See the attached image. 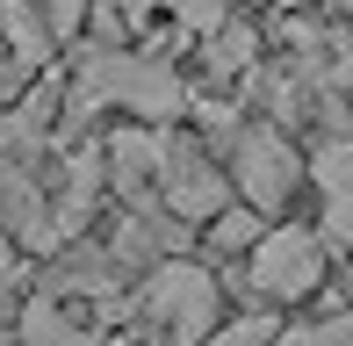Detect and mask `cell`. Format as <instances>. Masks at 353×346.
I'll return each mask as SVG.
<instances>
[{"label": "cell", "instance_id": "5", "mask_svg": "<svg viewBox=\"0 0 353 346\" xmlns=\"http://www.w3.org/2000/svg\"><path fill=\"white\" fill-rule=\"evenodd\" d=\"M252 65H260V29H252V22L231 14L223 29L202 37V80H210V87H238Z\"/></svg>", "mask_w": 353, "mask_h": 346}, {"label": "cell", "instance_id": "12", "mask_svg": "<svg viewBox=\"0 0 353 346\" xmlns=\"http://www.w3.org/2000/svg\"><path fill=\"white\" fill-rule=\"evenodd\" d=\"M317 231H325L332 245H346V253H353V187L325 195V224H317Z\"/></svg>", "mask_w": 353, "mask_h": 346}, {"label": "cell", "instance_id": "1", "mask_svg": "<svg viewBox=\"0 0 353 346\" xmlns=\"http://www.w3.org/2000/svg\"><path fill=\"white\" fill-rule=\"evenodd\" d=\"M144 318H152V332L166 339V346H202L223 325L216 274L202 260H188V253L152 260V274H144Z\"/></svg>", "mask_w": 353, "mask_h": 346}, {"label": "cell", "instance_id": "8", "mask_svg": "<svg viewBox=\"0 0 353 346\" xmlns=\"http://www.w3.org/2000/svg\"><path fill=\"white\" fill-rule=\"evenodd\" d=\"M310 181L325 187V195H339V187H353V145H346V137H325V145L310 152Z\"/></svg>", "mask_w": 353, "mask_h": 346}, {"label": "cell", "instance_id": "11", "mask_svg": "<svg viewBox=\"0 0 353 346\" xmlns=\"http://www.w3.org/2000/svg\"><path fill=\"white\" fill-rule=\"evenodd\" d=\"M94 14H101V0H43L51 37H79V22H94Z\"/></svg>", "mask_w": 353, "mask_h": 346}, {"label": "cell", "instance_id": "2", "mask_svg": "<svg viewBox=\"0 0 353 346\" xmlns=\"http://www.w3.org/2000/svg\"><path fill=\"white\" fill-rule=\"evenodd\" d=\"M325 267H332V238L325 231H303V224H274L245 260V289L260 296L267 310L274 303H310L325 289Z\"/></svg>", "mask_w": 353, "mask_h": 346}, {"label": "cell", "instance_id": "6", "mask_svg": "<svg viewBox=\"0 0 353 346\" xmlns=\"http://www.w3.org/2000/svg\"><path fill=\"white\" fill-rule=\"evenodd\" d=\"M14 346H108L94 325H79L58 296H29L22 303V325H14Z\"/></svg>", "mask_w": 353, "mask_h": 346}, {"label": "cell", "instance_id": "3", "mask_svg": "<svg viewBox=\"0 0 353 346\" xmlns=\"http://www.w3.org/2000/svg\"><path fill=\"white\" fill-rule=\"evenodd\" d=\"M223 166H231V181H238V202H252V210H267V216H281L288 202H296L303 173H310V159L288 145L274 123H238Z\"/></svg>", "mask_w": 353, "mask_h": 346}, {"label": "cell", "instance_id": "4", "mask_svg": "<svg viewBox=\"0 0 353 346\" xmlns=\"http://www.w3.org/2000/svg\"><path fill=\"white\" fill-rule=\"evenodd\" d=\"M166 210L181 216V224H216L223 210H231V195H238V181H231V166H216L202 145H188V137H173V159H166Z\"/></svg>", "mask_w": 353, "mask_h": 346}, {"label": "cell", "instance_id": "13", "mask_svg": "<svg viewBox=\"0 0 353 346\" xmlns=\"http://www.w3.org/2000/svg\"><path fill=\"white\" fill-rule=\"evenodd\" d=\"M281 8H317V0H281Z\"/></svg>", "mask_w": 353, "mask_h": 346}, {"label": "cell", "instance_id": "10", "mask_svg": "<svg viewBox=\"0 0 353 346\" xmlns=\"http://www.w3.org/2000/svg\"><path fill=\"white\" fill-rule=\"evenodd\" d=\"M274 346H353V310H339V318H317V325H288Z\"/></svg>", "mask_w": 353, "mask_h": 346}, {"label": "cell", "instance_id": "9", "mask_svg": "<svg viewBox=\"0 0 353 346\" xmlns=\"http://www.w3.org/2000/svg\"><path fill=\"white\" fill-rule=\"evenodd\" d=\"M281 332H274V318L267 310H245V318H231V325H216L202 346H274Z\"/></svg>", "mask_w": 353, "mask_h": 346}, {"label": "cell", "instance_id": "7", "mask_svg": "<svg viewBox=\"0 0 353 346\" xmlns=\"http://www.w3.org/2000/svg\"><path fill=\"white\" fill-rule=\"evenodd\" d=\"M267 210H252V202H238V210H223L216 224H210V253L216 260H252V245L267 238Z\"/></svg>", "mask_w": 353, "mask_h": 346}]
</instances>
